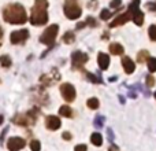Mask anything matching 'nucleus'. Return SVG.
<instances>
[{
	"instance_id": "obj_1",
	"label": "nucleus",
	"mask_w": 156,
	"mask_h": 151,
	"mask_svg": "<svg viewBox=\"0 0 156 151\" xmlns=\"http://www.w3.org/2000/svg\"><path fill=\"white\" fill-rule=\"evenodd\" d=\"M3 18L5 22L12 25H22L27 21L25 8L21 4H10L3 10Z\"/></svg>"
},
{
	"instance_id": "obj_2",
	"label": "nucleus",
	"mask_w": 156,
	"mask_h": 151,
	"mask_svg": "<svg viewBox=\"0 0 156 151\" xmlns=\"http://www.w3.org/2000/svg\"><path fill=\"white\" fill-rule=\"evenodd\" d=\"M47 7H48V2L47 0H36L34 7L32 8V14H30V22L32 25H44L48 22V13H47Z\"/></svg>"
},
{
	"instance_id": "obj_3",
	"label": "nucleus",
	"mask_w": 156,
	"mask_h": 151,
	"mask_svg": "<svg viewBox=\"0 0 156 151\" xmlns=\"http://www.w3.org/2000/svg\"><path fill=\"white\" fill-rule=\"evenodd\" d=\"M65 14L69 19H77L81 17L82 14V10L78 6L77 0H67L65 4Z\"/></svg>"
},
{
	"instance_id": "obj_4",
	"label": "nucleus",
	"mask_w": 156,
	"mask_h": 151,
	"mask_svg": "<svg viewBox=\"0 0 156 151\" xmlns=\"http://www.w3.org/2000/svg\"><path fill=\"white\" fill-rule=\"evenodd\" d=\"M58 30H59V26L58 25H51L48 26L44 33L40 36V41L43 44H47V46H52L55 43V39L58 36Z\"/></svg>"
},
{
	"instance_id": "obj_5",
	"label": "nucleus",
	"mask_w": 156,
	"mask_h": 151,
	"mask_svg": "<svg viewBox=\"0 0 156 151\" xmlns=\"http://www.w3.org/2000/svg\"><path fill=\"white\" fill-rule=\"evenodd\" d=\"M138 4H140V0H134L129 7V14H130V17H132L133 22H134L137 26H141L144 22V13L140 10V6Z\"/></svg>"
},
{
	"instance_id": "obj_6",
	"label": "nucleus",
	"mask_w": 156,
	"mask_h": 151,
	"mask_svg": "<svg viewBox=\"0 0 156 151\" xmlns=\"http://www.w3.org/2000/svg\"><path fill=\"white\" fill-rule=\"evenodd\" d=\"M60 92H62V96L66 102H73L76 99V88H74L71 84L65 83L60 85Z\"/></svg>"
},
{
	"instance_id": "obj_7",
	"label": "nucleus",
	"mask_w": 156,
	"mask_h": 151,
	"mask_svg": "<svg viewBox=\"0 0 156 151\" xmlns=\"http://www.w3.org/2000/svg\"><path fill=\"white\" fill-rule=\"evenodd\" d=\"M29 37V30L27 29H21V30H15L11 33L10 40L12 44H23L25 41Z\"/></svg>"
},
{
	"instance_id": "obj_8",
	"label": "nucleus",
	"mask_w": 156,
	"mask_h": 151,
	"mask_svg": "<svg viewBox=\"0 0 156 151\" xmlns=\"http://www.w3.org/2000/svg\"><path fill=\"white\" fill-rule=\"evenodd\" d=\"M88 55L83 54L81 51H76L71 55V62H73V68L74 69H81L86 62H88Z\"/></svg>"
},
{
	"instance_id": "obj_9",
	"label": "nucleus",
	"mask_w": 156,
	"mask_h": 151,
	"mask_svg": "<svg viewBox=\"0 0 156 151\" xmlns=\"http://www.w3.org/2000/svg\"><path fill=\"white\" fill-rule=\"evenodd\" d=\"M25 144H26V142H25V139L22 138H16V136H14V138H10L7 142V147L10 151H19L21 149H23Z\"/></svg>"
},
{
	"instance_id": "obj_10",
	"label": "nucleus",
	"mask_w": 156,
	"mask_h": 151,
	"mask_svg": "<svg viewBox=\"0 0 156 151\" xmlns=\"http://www.w3.org/2000/svg\"><path fill=\"white\" fill-rule=\"evenodd\" d=\"M45 125L47 128H48L49 131H56L60 128V125H62V122H60L59 117H55V116H48L45 120Z\"/></svg>"
},
{
	"instance_id": "obj_11",
	"label": "nucleus",
	"mask_w": 156,
	"mask_h": 151,
	"mask_svg": "<svg viewBox=\"0 0 156 151\" xmlns=\"http://www.w3.org/2000/svg\"><path fill=\"white\" fill-rule=\"evenodd\" d=\"M130 18H132V17H130L129 11H127V13H125V14H121V15H118L112 22H111V24H110V28H115V26H121V25H125Z\"/></svg>"
},
{
	"instance_id": "obj_12",
	"label": "nucleus",
	"mask_w": 156,
	"mask_h": 151,
	"mask_svg": "<svg viewBox=\"0 0 156 151\" xmlns=\"http://www.w3.org/2000/svg\"><path fill=\"white\" fill-rule=\"evenodd\" d=\"M97 62H99V68L101 70H107L108 66H110V57L107 54H103L100 52L99 57H97Z\"/></svg>"
},
{
	"instance_id": "obj_13",
	"label": "nucleus",
	"mask_w": 156,
	"mask_h": 151,
	"mask_svg": "<svg viewBox=\"0 0 156 151\" xmlns=\"http://www.w3.org/2000/svg\"><path fill=\"white\" fill-rule=\"evenodd\" d=\"M122 66H123V69H125V72H126L127 74H130V73H133L134 72V68H136V65H134V62H133L132 59H130L129 57H125L123 59H122Z\"/></svg>"
},
{
	"instance_id": "obj_14",
	"label": "nucleus",
	"mask_w": 156,
	"mask_h": 151,
	"mask_svg": "<svg viewBox=\"0 0 156 151\" xmlns=\"http://www.w3.org/2000/svg\"><path fill=\"white\" fill-rule=\"evenodd\" d=\"M110 51H111V54H114V55H122V52H123V47L118 43H112L110 46Z\"/></svg>"
},
{
	"instance_id": "obj_15",
	"label": "nucleus",
	"mask_w": 156,
	"mask_h": 151,
	"mask_svg": "<svg viewBox=\"0 0 156 151\" xmlns=\"http://www.w3.org/2000/svg\"><path fill=\"white\" fill-rule=\"evenodd\" d=\"M90 142L92 144H94V146H101L103 144V136L100 135V133H92L90 135Z\"/></svg>"
},
{
	"instance_id": "obj_16",
	"label": "nucleus",
	"mask_w": 156,
	"mask_h": 151,
	"mask_svg": "<svg viewBox=\"0 0 156 151\" xmlns=\"http://www.w3.org/2000/svg\"><path fill=\"white\" fill-rule=\"evenodd\" d=\"M59 114L62 117H67V118H71V116H73V110L70 109V106H62V107L59 109Z\"/></svg>"
},
{
	"instance_id": "obj_17",
	"label": "nucleus",
	"mask_w": 156,
	"mask_h": 151,
	"mask_svg": "<svg viewBox=\"0 0 156 151\" xmlns=\"http://www.w3.org/2000/svg\"><path fill=\"white\" fill-rule=\"evenodd\" d=\"M147 59H149V52L145 51V50H143V51L137 55V62L144 63V62H147Z\"/></svg>"
},
{
	"instance_id": "obj_18",
	"label": "nucleus",
	"mask_w": 156,
	"mask_h": 151,
	"mask_svg": "<svg viewBox=\"0 0 156 151\" xmlns=\"http://www.w3.org/2000/svg\"><path fill=\"white\" fill-rule=\"evenodd\" d=\"M0 65H2L3 68H10L11 66V58L8 57V55H2V57H0Z\"/></svg>"
},
{
	"instance_id": "obj_19",
	"label": "nucleus",
	"mask_w": 156,
	"mask_h": 151,
	"mask_svg": "<svg viewBox=\"0 0 156 151\" xmlns=\"http://www.w3.org/2000/svg\"><path fill=\"white\" fill-rule=\"evenodd\" d=\"M74 33L73 32H66L65 35H63V41H65L66 44H71L74 41Z\"/></svg>"
},
{
	"instance_id": "obj_20",
	"label": "nucleus",
	"mask_w": 156,
	"mask_h": 151,
	"mask_svg": "<svg viewBox=\"0 0 156 151\" xmlns=\"http://www.w3.org/2000/svg\"><path fill=\"white\" fill-rule=\"evenodd\" d=\"M99 106H100V103H99V100H97L96 98H90V99L88 100V107L92 109V110H96V109H99Z\"/></svg>"
},
{
	"instance_id": "obj_21",
	"label": "nucleus",
	"mask_w": 156,
	"mask_h": 151,
	"mask_svg": "<svg viewBox=\"0 0 156 151\" xmlns=\"http://www.w3.org/2000/svg\"><path fill=\"white\" fill-rule=\"evenodd\" d=\"M104 122H105V118L103 116H97L96 118H94V121H93V124H94V127L96 128H103V125H104Z\"/></svg>"
},
{
	"instance_id": "obj_22",
	"label": "nucleus",
	"mask_w": 156,
	"mask_h": 151,
	"mask_svg": "<svg viewBox=\"0 0 156 151\" xmlns=\"http://www.w3.org/2000/svg\"><path fill=\"white\" fill-rule=\"evenodd\" d=\"M86 77H88L89 81H92V83H94V84H100V83H101V78H100L99 76L90 74V73H88V72H86Z\"/></svg>"
},
{
	"instance_id": "obj_23",
	"label": "nucleus",
	"mask_w": 156,
	"mask_h": 151,
	"mask_svg": "<svg viewBox=\"0 0 156 151\" xmlns=\"http://www.w3.org/2000/svg\"><path fill=\"white\" fill-rule=\"evenodd\" d=\"M148 69L151 73L156 72V58H149L148 59Z\"/></svg>"
},
{
	"instance_id": "obj_24",
	"label": "nucleus",
	"mask_w": 156,
	"mask_h": 151,
	"mask_svg": "<svg viewBox=\"0 0 156 151\" xmlns=\"http://www.w3.org/2000/svg\"><path fill=\"white\" fill-rule=\"evenodd\" d=\"M148 35H149V39H151L152 41H156V26L155 25H151V26H149Z\"/></svg>"
},
{
	"instance_id": "obj_25",
	"label": "nucleus",
	"mask_w": 156,
	"mask_h": 151,
	"mask_svg": "<svg viewBox=\"0 0 156 151\" xmlns=\"http://www.w3.org/2000/svg\"><path fill=\"white\" fill-rule=\"evenodd\" d=\"M30 150L32 151H40L41 150V144L38 140H32L30 142Z\"/></svg>"
},
{
	"instance_id": "obj_26",
	"label": "nucleus",
	"mask_w": 156,
	"mask_h": 151,
	"mask_svg": "<svg viewBox=\"0 0 156 151\" xmlns=\"http://www.w3.org/2000/svg\"><path fill=\"white\" fill-rule=\"evenodd\" d=\"M100 18L103 19V21H107L108 18H111V13L108 10H101V13H100Z\"/></svg>"
},
{
	"instance_id": "obj_27",
	"label": "nucleus",
	"mask_w": 156,
	"mask_h": 151,
	"mask_svg": "<svg viewBox=\"0 0 156 151\" xmlns=\"http://www.w3.org/2000/svg\"><path fill=\"white\" fill-rule=\"evenodd\" d=\"M145 83H147V85L148 87H154L155 85V77L154 76H147V78H145Z\"/></svg>"
},
{
	"instance_id": "obj_28",
	"label": "nucleus",
	"mask_w": 156,
	"mask_h": 151,
	"mask_svg": "<svg viewBox=\"0 0 156 151\" xmlns=\"http://www.w3.org/2000/svg\"><path fill=\"white\" fill-rule=\"evenodd\" d=\"M86 25H89V26H97V22L94 21V18H92V17H88L86 18Z\"/></svg>"
},
{
	"instance_id": "obj_29",
	"label": "nucleus",
	"mask_w": 156,
	"mask_h": 151,
	"mask_svg": "<svg viewBox=\"0 0 156 151\" xmlns=\"http://www.w3.org/2000/svg\"><path fill=\"white\" fill-rule=\"evenodd\" d=\"M121 4H122V0H112L111 2V8H121Z\"/></svg>"
},
{
	"instance_id": "obj_30",
	"label": "nucleus",
	"mask_w": 156,
	"mask_h": 151,
	"mask_svg": "<svg viewBox=\"0 0 156 151\" xmlns=\"http://www.w3.org/2000/svg\"><path fill=\"white\" fill-rule=\"evenodd\" d=\"M86 150H88V147L85 144H78V146H76V149H74V151H86Z\"/></svg>"
},
{
	"instance_id": "obj_31",
	"label": "nucleus",
	"mask_w": 156,
	"mask_h": 151,
	"mask_svg": "<svg viewBox=\"0 0 156 151\" xmlns=\"http://www.w3.org/2000/svg\"><path fill=\"white\" fill-rule=\"evenodd\" d=\"M107 135H108V140L112 143L114 142V135H112V129H111V128H108L107 129Z\"/></svg>"
},
{
	"instance_id": "obj_32",
	"label": "nucleus",
	"mask_w": 156,
	"mask_h": 151,
	"mask_svg": "<svg viewBox=\"0 0 156 151\" xmlns=\"http://www.w3.org/2000/svg\"><path fill=\"white\" fill-rule=\"evenodd\" d=\"M62 138L65 139V140H71V133L70 132H63Z\"/></svg>"
},
{
	"instance_id": "obj_33",
	"label": "nucleus",
	"mask_w": 156,
	"mask_h": 151,
	"mask_svg": "<svg viewBox=\"0 0 156 151\" xmlns=\"http://www.w3.org/2000/svg\"><path fill=\"white\" fill-rule=\"evenodd\" d=\"M147 7H149V10H152V11L156 10V4H154V3H148V4H147Z\"/></svg>"
},
{
	"instance_id": "obj_34",
	"label": "nucleus",
	"mask_w": 156,
	"mask_h": 151,
	"mask_svg": "<svg viewBox=\"0 0 156 151\" xmlns=\"http://www.w3.org/2000/svg\"><path fill=\"white\" fill-rule=\"evenodd\" d=\"M5 133H7V128H5V129L2 132V136H0V143H3V140H4V136H5Z\"/></svg>"
},
{
	"instance_id": "obj_35",
	"label": "nucleus",
	"mask_w": 156,
	"mask_h": 151,
	"mask_svg": "<svg viewBox=\"0 0 156 151\" xmlns=\"http://www.w3.org/2000/svg\"><path fill=\"white\" fill-rule=\"evenodd\" d=\"M108 151H119L118 146H115V144H111V147L108 149Z\"/></svg>"
},
{
	"instance_id": "obj_36",
	"label": "nucleus",
	"mask_w": 156,
	"mask_h": 151,
	"mask_svg": "<svg viewBox=\"0 0 156 151\" xmlns=\"http://www.w3.org/2000/svg\"><path fill=\"white\" fill-rule=\"evenodd\" d=\"M85 25H86V22H80V24H77V29H82Z\"/></svg>"
},
{
	"instance_id": "obj_37",
	"label": "nucleus",
	"mask_w": 156,
	"mask_h": 151,
	"mask_svg": "<svg viewBox=\"0 0 156 151\" xmlns=\"http://www.w3.org/2000/svg\"><path fill=\"white\" fill-rule=\"evenodd\" d=\"M2 37H3V29L0 28V39H2Z\"/></svg>"
},
{
	"instance_id": "obj_38",
	"label": "nucleus",
	"mask_w": 156,
	"mask_h": 151,
	"mask_svg": "<svg viewBox=\"0 0 156 151\" xmlns=\"http://www.w3.org/2000/svg\"><path fill=\"white\" fill-rule=\"evenodd\" d=\"M0 124H3V117L0 116Z\"/></svg>"
},
{
	"instance_id": "obj_39",
	"label": "nucleus",
	"mask_w": 156,
	"mask_h": 151,
	"mask_svg": "<svg viewBox=\"0 0 156 151\" xmlns=\"http://www.w3.org/2000/svg\"><path fill=\"white\" fill-rule=\"evenodd\" d=\"M155 99H156V92H155Z\"/></svg>"
}]
</instances>
